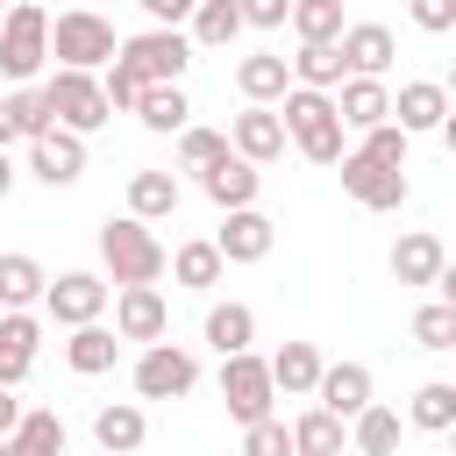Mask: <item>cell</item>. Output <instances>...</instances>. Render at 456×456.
Returning a JSON list of instances; mask_svg holds the SVG:
<instances>
[{"label": "cell", "instance_id": "1", "mask_svg": "<svg viewBox=\"0 0 456 456\" xmlns=\"http://www.w3.org/2000/svg\"><path fill=\"white\" fill-rule=\"evenodd\" d=\"M271 114H278L285 142H292L306 164H328V171L342 164V121H335V100H328V93H306V86H292V93H285Z\"/></svg>", "mask_w": 456, "mask_h": 456}, {"label": "cell", "instance_id": "2", "mask_svg": "<svg viewBox=\"0 0 456 456\" xmlns=\"http://www.w3.org/2000/svg\"><path fill=\"white\" fill-rule=\"evenodd\" d=\"M164 242L150 235V221H128V214H107L100 221V264H107V285H157L164 278Z\"/></svg>", "mask_w": 456, "mask_h": 456}, {"label": "cell", "instance_id": "3", "mask_svg": "<svg viewBox=\"0 0 456 456\" xmlns=\"http://www.w3.org/2000/svg\"><path fill=\"white\" fill-rule=\"evenodd\" d=\"M114 50H121V36H114V21L93 14V7H64V14L50 21V57H57V71H107Z\"/></svg>", "mask_w": 456, "mask_h": 456}, {"label": "cell", "instance_id": "4", "mask_svg": "<svg viewBox=\"0 0 456 456\" xmlns=\"http://www.w3.org/2000/svg\"><path fill=\"white\" fill-rule=\"evenodd\" d=\"M36 93L50 107V128H64V135H93V128L114 121L107 100H100V71H50Z\"/></svg>", "mask_w": 456, "mask_h": 456}, {"label": "cell", "instance_id": "5", "mask_svg": "<svg viewBox=\"0 0 456 456\" xmlns=\"http://www.w3.org/2000/svg\"><path fill=\"white\" fill-rule=\"evenodd\" d=\"M43 64H50V14H43L36 0H14V7L0 14V78L28 86Z\"/></svg>", "mask_w": 456, "mask_h": 456}, {"label": "cell", "instance_id": "6", "mask_svg": "<svg viewBox=\"0 0 456 456\" xmlns=\"http://www.w3.org/2000/svg\"><path fill=\"white\" fill-rule=\"evenodd\" d=\"M142 86H185V71H192V43H185V28H142V36H121V50H114Z\"/></svg>", "mask_w": 456, "mask_h": 456}, {"label": "cell", "instance_id": "7", "mask_svg": "<svg viewBox=\"0 0 456 456\" xmlns=\"http://www.w3.org/2000/svg\"><path fill=\"white\" fill-rule=\"evenodd\" d=\"M221 399H228V420H235V428H249V420H271V406H278L271 363H264L256 349H242V356H221Z\"/></svg>", "mask_w": 456, "mask_h": 456}, {"label": "cell", "instance_id": "8", "mask_svg": "<svg viewBox=\"0 0 456 456\" xmlns=\"http://www.w3.org/2000/svg\"><path fill=\"white\" fill-rule=\"evenodd\" d=\"M200 385V356L185 349V342H150L142 356H135V399H185Z\"/></svg>", "mask_w": 456, "mask_h": 456}, {"label": "cell", "instance_id": "9", "mask_svg": "<svg viewBox=\"0 0 456 456\" xmlns=\"http://www.w3.org/2000/svg\"><path fill=\"white\" fill-rule=\"evenodd\" d=\"M107 299H114V285H107L100 271H57V278L43 285V314H50L57 328H86V321H100Z\"/></svg>", "mask_w": 456, "mask_h": 456}, {"label": "cell", "instance_id": "10", "mask_svg": "<svg viewBox=\"0 0 456 456\" xmlns=\"http://www.w3.org/2000/svg\"><path fill=\"white\" fill-rule=\"evenodd\" d=\"M335 57H342V78H385L392 57H399V36L385 21H349L335 36Z\"/></svg>", "mask_w": 456, "mask_h": 456}, {"label": "cell", "instance_id": "11", "mask_svg": "<svg viewBox=\"0 0 456 456\" xmlns=\"http://www.w3.org/2000/svg\"><path fill=\"white\" fill-rule=\"evenodd\" d=\"M342 192L356 200V207H370V214H399L406 207V171H385V164H370V157H356V150H342Z\"/></svg>", "mask_w": 456, "mask_h": 456}, {"label": "cell", "instance_id": "12", "mask_svg": "<svg viewBox=\"0 0 456 456\" xmlns=\"http://www.w3.org/2000/svg\"><path fill=\"white\" fill-rule=\"evenodd\" d=\"M207 242L221 249V264H264L271 242H278V221H271L264 207H235V214H221V228H214Z\"/></svg>", "mask_w": 456, "mask_h": 456}, {"label": "cell", "instance_id": "13", "mask_svg": "<svg viewBox=\"0 0 456 456\" xmlns=\"http://www.w3.org/2000/svg\"><path fill=\"white\" fill-rule=\"evenodd\" d=\"M114 335L121 342H164L171 335V306H164V292L157 285H114Z\"/></svg>", "mask_w": 456, "mask_h": 456}, {"label": "cell", "instance_id": "14", "mask_svg": "<svg viewBox=\"0 0 456 456\" xmlns=\"http://www.w3.org/2000/svg\"><path fill=\"white\" fill-rule=\"evenodd\" d=\"M392 128H406V135H449V86L442 78H406L392 93Z\"/></svg>", "mask_w": 456, "mask_h": 456}, {"label": "cell", "instance_id": "15", "mask_svg": "<svg viewBox=\"0 0 456 456\" xmlns=\"http://www.w3.org/2000/svg\"><path fill=\"white\" fill-rule=\"evenodd\" d=\"M370 392H378V385H370V363H349V356H342V363H321V378H314V406L335 413L342 428L370 406Z\"/></svg>", "mask_w": 456, "mask_h": 456}, {"label": "cell", "instance_id": "16", "mask_svg": "<svg viewBox=\"0 0 456 456\" xmlns=\"http://www.w3.org/2000/svg\"><path fill=\"white\" fill-rule=\"evenodd\" d=\"M28 178L50 185V192L78 185V178H86V135H64V128L36 135V142H28Z\"/></svg>", "mask_w": 456, "mask_h": 456}, {"label": "cell", "instance_id": "17", "mask_svg": "<svg viewBox=\"0 0 456 456\" xmlns=\"http://www.w3.org/2000/svg\"><path fill=\"white\" fill-rule=\"evenodd\" d=\"M228 150H235L242 164H256V171L278 164V157H285V128H278V114H271V107H242V114L228 121Z\"/></svg>", "mask_w": 456, "mask_h": 456}, {"label": "cell", "instance_id": "18", "mask_svg": "<svg viewBox=\"0 0 456 456\" xmlns=\"http://www.w3.org/2000/svg\"><path fill=\"white\" fill-rule=\"evenodd\" d=\"M328 100H335V121L356 128V135L378 128V121H392V86H385V78H342Z\"/></svg>", "mask_w": 456, "mask_h": 456}, {"label": "cell", "instance_id": "19", "mask_svg": "<svg viewBox=\"0 0 456 456\" xmlns=\"http://www.w3.org/2000/svg\"><path fill=\"white\" fill-rule=\"evenodd\" d=\"M442 271H449V242H442L435 228H413V235L392 242V278H399V285H435Z\"/></svg>", "mask_w": 456, "mask_h": 456}, {"label": "cell", "instance_id": "20", "mask_svg": "<svg viewBox=\"0 0 456 456\" xmlns=\"http://www.w3.org/2000/svg\"><path fill=\"white\" fill-rule=\"evenodd\" d=\"M200 192H207L221 214H235V207H256V192H264V171H256V164H242V157L228 150L214 171H200Z\"/></svg>", "mask_w": 456, "mask_h": 456}, {"label": "cell", "instance_id": "21", "mask_svg": "<svg viewBox=\"0 0 456 456\" xmlns=\"http://www.w3.org/2000/svg\"><path fill=\"white\" fill-rule=\"evenodd\" d=\"M36 349H43V321L36 314H0V385L7 392L36 370Z\"/></svg>", "mask_w": 456, "mask_h": 456}, {"label": "cell", "instance_id": "22", "mask_svg": "<svg viewBox=\"0 0 456 456\" xmlns=\"http://www.w3.org/2000/svg\"><path fill=\"white\" fill-rule=\"evenodd\" d=\"M235 93H242L249 107H278V100L292 93V71H285V57H278V50H249V57L235 64Z\"/></svg>", "mask_w": 456, "mask_h": 456}, {"label": "cell", "instance_id": "23", "mask_svg": "<svg viewBox=\"0 0 456 456\" xmlns=\"http://www.w3.org/2000/svg\"><path fill=\"white\" fill-rule=\"evenodd\" d=\"M43 285H50V271H43L28 249H7V256H0V314L43 306Z\"/></svg>", "mask_w": 456, "mask_h": 456}, {"label": "cell", "instance_id": "24", "mask_svg": "<svg viewBox=\"0 0 456 456\" xmlns=\"http://www.w3.org/2000/svg\"><path fill=\"white\" fill-rule=\"evenodd\" d=\"M128 114H135L150 135H178V128H192V100H185V86H142Z\"/></svg>", "mask_w": 456, "mask_h": 456}, {"label": "cell", "instance_id": "25", "mask_svg": "<svg viewBox=\"0 0 456 456\" xmlns=\"http://www.w3.org/2000/svg\"><path fill=\"white\" fill-rule=\"evenodd\" d=\"M178 200V171H128V221H171Z\"/></svg>", "mask_w": 456, "mask_h": 456}, {"label": "cell", "instance_id": "26", "mask_svg": "<svg viewBox=\"0 0 456 456\" xmlns=\"http://www.w3.org/2000/svg\"><path fill=\"white\" fill-rule=\"evenodd\" d=\"M164 271L185 285V292H214L221 278H228V264H221V249L207 242V235H192V242H178L171 256H164Z\"/></svg>", "mask_w": 456, "mask_h": 456}, {"label": "cell", "instance_id": "27", "mask_svg": "<svg viewBox=\"0 0 456 456\" xmlns=\"http://www.w3.org/2000/svg\"><path fill=\"white\" fill-rule=\"evenodd\" d=\"M200 335H207V349H214V356H242V349L256 342V314H249L242 299H214Z\"/></svg>", "mask_w": 456, "mask_h": 456}, {"label": "cell", "instance_id": "28", "mask_svg": "<svg viewBox=\"0 0 456 456\" xmlns=\"http://www.w3.org/2000/svg\"><path fill=\"white\" fill-rule=\"evenodd\" d=\"M142 435H150V420H142V406H135V399H114V406H100V413H93V442H100L107 456H135V449H142Z\"/></svg>", "mask_w": 456, "mask_h": 456}, {"label": "cell", "instance_id": "29", "mask_svg": "<svg viewBox=\"0 0 456 456\" xmlns=\"http://www.w3.org/2000/svg\"><path fill=\"white\" fill-rule=\"evenodd\" d=\"M7 456H64V420H57V406H21L14 435H7Z\"/></svg>", "mask_w": 456, "mask_h": 456}, {"label": "cell", "instance_id": "30", "mask_svg": "<svg viewBox=\"0 0 456 456\" xmlns=\"http://www.w3.org/2000/svg\"><path fill=\"white\" fill-rule=\"evenodd\" d=\"M114 356H121V335H114V328H100V321L71 328V342H64V363H71L78 378H100V370H114Z\"/></svg>", "mask_w": 456, "mask_h": 456}, {"label": "cell", "instance_id": "31", "mask_svg": "<svg viewBox=\"0 0 456 456\" xmlns=\"http://www.w3.org/2000/svg\"><path fill=\"white\" fill-rule=\"evenodd\" d=\"M271 363V385L285 392V399H314V378H321V349L314 342H285L278 356H264Z\"/></svg>", "mask_w": 456, "mask_h": 456}, {"label": "cell", "instance_id": "32", "mask_svg": "<svg viewBox=\"0 0 456 456\" xmlns=\"http://www.w3.org/2000/svg\"><path fill=\"white\" fill-rule=\"evenodd\" d=\"M235 36H242L235 0H200V7H192V21H185V43H192V50H228Z\"/></svg>", "mask_w": 456, "mask_h": 456}, {"label": "cell", "instance_id": "33", "mask_svg": "<svg viewBox=\"0 0 456 456\" xmlns=\"http://www.w3.org/2000/svg\"><path fill=\"white\" fill-rule=\"evenodd\" d=\"M285 435H292V456H342V449H349V428H342L335 413H321V406H306Z\"/></svg>", "mask_w": 456, "mask_h": 456}, {"label": "cell", "instance_id": "34", "mask_svg": "<svg viewBox=\"0 0 456 456\" xmlns=\"http://www.w3.org/2000/svg\"><path fill=\"white\" fill-rule=\"evenodd\" d=\"M349 449H356V456H399V413L370 399V406L349 420Z\"/></svg>", "mask_w": 456, "mask_h": 456}, {"label": "cell", "instance_id": "35", "mask_svg": "<svg viewBox=\"0 0 456 456\" xmlns=\"http://www.w3.org/2000/svg\"><path fill=\"white\" fill-rule=\"evenodd\" d=\"M285 71H292V86H306V93H335V86H342L335 43H299V57H285Z\"/></svg>", "mask_w": 456, "mask_h": 456}, {"label": "cell", "instance_id": "36", "mask_svg": "<svg viewBox=\"0 0 456 456\" xmlns=\"http://www.w3.org/2000/svg\"><path fill=\"white\" fill-rule=\"evenodd\" d=\"M406 420H413L420 435H449V428H456V385H449V378H428V385L413 392Z\"/></svg>", "mask_w": 456, "mask_h": 456}, {"label": "cell", "instance_id": "37", "mask_svg": "<svg viewBox=\"0 0 456 456\" xmlns=\"http://www.w3.org/2000/svg\"><path fill=\"white\" fill-rule=\"evenodd\" d=\"M285 21H292L299 43H335V36L349 28V21H342V0H292Z\"/></svg>", "mask_w": 456, "mask_h": 456}, {"label": "cell", "instance_id": "38", "mask_svg": "<svg viewBox=\"0 0 456 456\" xmlns=\"http://www.w3.org/2000/svg\"><path fill=\"white\" fill-rule=\"evenodd\" d=\"M221 157H228V135H221V128H200V121L178 128V164H185V171H214Z\"/></svg>", "mask_w": 456, "mask_h": 456}, {"label": "cell", "instance_id": "39", "mask_svg": "<svg viewBox=\"0 0 456 456\" xmlns=\"http://www.w3.org/2000/svg\"><path fill=\"white\" fill-rule=\"evenodd\" d=\"M413 342H420V349H435V356H442V349H456V306H449V299H428V306L413 314Z\"/></svg>", "mask_w": 456, "mask_h": 456}, {"label": "cell", "instance_id": "40", "mask_svg": "<svg viewBox=\"0 0 456 456\" xmlns=\"http://www.w3.org/2000/svg\"><path fill=\"white\" fill-rule=\"evenodd\" d=\"M406 128H392V121H378V128H363V142H356V157H370V164H385V171H406Z\"/></svg>", "mask_w": 456, "mask_h": 456}, {"label": "cell", "instance_id": "41", "mask_svg": "<svg viewBox=\"0 0 456 456\" xmlns=\"http://www.w3.org/2000/svg\"><path fill=\"white\" fill-rule=\"evenodd\" d=\"M7 100H14V128H21V142L50 135V107H43V93H36V86H14Z\"/></svg>", "mask_w": 456, "mask_h": 456}, {"label": "cell", "instance_id": "42", "mask_svg": "<svg viewBox=\"0 0 456 456\" xmlns=\"http://www.w3.org/2000/svg\"><path fill=\"white\" fill-rule=\"evenodd\" d=\"M242 456H292L285 420H278V413H271V420H249V428H242Z\"/></svg>", "mask_w": 456, "mask_h": 456}, {"label": "cell", "instance_id": "43", "mask_svg": "<svg viewBox=\"0 0 456 456\" xmlns=\"http://www.w3.org/2000/svg\"><path fill=\"white\" fill-rule=\"evenodd\" d=\"M406 14H413V28H428V36H449V28H456V0H406Z\"/></svg>", "mask_w": 456, "mask_h": 456}, {"label": "cell", "instance_id": "44", "mask_svg": "<svg viewBox=\"0 0 456 456\" xmlns=\"http://www.w3.org/2000/svg\"><path fill=\"white\" fill-rule=\"evenodd\" d=\"M285 7H292V0H235L242 28H285Z\"/></svg>", "mask_w": 456, "mask_h": 456}, {"label": "cell", "instance_id": "45", "mask_svg": "<svg viewBox=\"0 0 456 456\" xmlns=\"http://www.w3.org/2000/svg\"><path fill=\"white\" fill-rule=\"evenodd\" d=\"M135 7H142V14H150V28H185V21H192V7H200V0H135Z\"/></svg>", "mask_w": 456, "mask_h": 456}, {"label": "cell", "instance_id": "46", "mask_svg": "<svg viewBox=\"0 0 456 456\" xmlns=\"http://www.w3.org/2000/svg\"><path fill=\"white\" fill-rule=\"evenodd\" d=\"M14 420H21V399H14V392H7V385H0V442H7V435H14Z\"/></svg>", "mask_w": 456, "mask_h": 456}, {"label": "cell", "instance_id": "47", "mask_svg": "<svg viewBox=\"0 0 456 456\" xmlns=\"http://www.w3.org/2000/svg\"><path fill=\"white\" fill-rule=\"evenodd\" d=\"M14 142H21V128H14V100L0 93V150H14Z\"/></svg>", "mask_w": 456, "mask_h": 456}, {"label": "cell", "instance_id": "48", "mask_svg": "<svg viewBox=\"0 0 456 456\" xmlns=\"http://www.w3.org/2000/svg\"><path fill=\"white\" fill-rule=\"evenodd\" d=\"M14 178H21V171H14V157H7V150H0V200H7V192H14Z\"/></svg>", "mask_w": 456, "mask_h": 456}, {"label": "cell", "instance_id": "49", "mask_svg": "<svg viewBox=\"0 0 456 456\" xmlns=\"http://www.w3.org/2000/svg\"><path fill=\"white\" fill-rule=\"evenodd\" d=\"M0 456H7V442H0Z\"/></svg>", "mask_w": 456, "mask_h": 456}, {"label": "cell", "instance_id": "50", "mask_svg": "<svg viewBox=\"0 0 456 456\" xmlns=\"http://www.w3.org/2000/svg\"><path fill=\"white\" fill-rule=\"evenodd\" d=\"M0 14H7V7H0Z\"/></svg>", "mask_w": 456, "mask_h": 456}]
</instances>
